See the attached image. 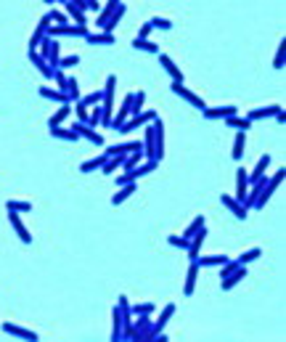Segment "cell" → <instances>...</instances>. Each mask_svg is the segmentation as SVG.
<instances>
[{
	"instance_id": "cell-1",
	"label": "cell",
	"mask_w": 286,
	"mask_h": 342,
	"mask_svg": "<svg viewBox=\"0 0 286 342\" xmlns=\"http://www.w3.org/2000/svg\"><path fill=\"white\" fill-rule=\"evenodd\" d=\"M114 88H117V75H109L106 77V85H104V98H101V125H106V127H112Z\"/></svg>"
},
{
	"instance_id": "cell-2",
	"label": "cell",
	"mask_w": 286,
	"mask_h": 342,
	"mask_svg": "<svg viewBox=\"0 0 286 342\" xmlns=\"http://www.w3.org/2000/svg\"><path fill=\"white\" fill-rule=\"evenodd\" d=\"M175 310H178V308H175V302H170L167 308H164V310L159 313V318H156V323L149 329V337H154V339H162V329L167 326V321L175 316Z\"/></svg>"
},
{
	"instance_id": "cell-3",
	"label": "cell",
	"mask_w": 286,
	"mask_h": 342,
	"mask_svg": "<svg viewBox=\"0 0 286 342\" xmlns=\"http://www.w3.org/2000/svg\"><path fill=\"white\" fill-rule=\"evenodd\" d=\"M156 119V112H141V114H133V119H125L122 127H119V133H130L135 127H143Z\"/></svg>"
},
{
	"instance_id": "cell-4",
	"label": "cell",
	"mask_w": 286,
	"mask_h": 342,
	"mask_svg": "<svg viewBox=\"0 0 286 342\" xmlns=\"http://www.w3.org/2000/svg\"><path fill=\"white\" fill-rule=\"evenodd\" d=\"M172 93L175 96H180V98H186L188 101V104H193V106H196V109H207V104H204V98H201V96H196V93H191V90L186 88V85H183V82H172Z\"/></svg>"
},
{
	"instance_id": "cell-5",
	"label": "cell",
	"mask_w": 286,
	"mask_h": 342,
	"mask_svg": "<svg viewBox=\"0 0 286 342\" xmlns=\"http://www.w3.org/2000/svg\"><path fill=\"white\" fill-rule=\"evenodd\" d=\"M8 220H11V226H14V231H16V236H19L24 244H32V234H30V228L24 226V220H22L19 212L8 210Z\"/></svg>"
},
{
	"instance_id": "cell-6",
	"label": "cell",
	"mask_w": 286,
	"mask_h": 342,
	"mask_svg": "<svg viewBox=\"0 0 286 342\" xmlns=\"http://www.w3.org/2000/svg\"><path fill=\"white\" fill-rule=\"evenodd\" d=\"M72 130H75L80 138H88L90 143H96V146H104V135H101V133H96L93 127L88 125V122H75V125H72Z\"/></svg>"
},
{
	"instance_id": "cell-7",
	"label": "cell",
	"mask_w": 286,
	"mask_h": 342,
	"mask_svg": "<svg viewBox=\"0 0 286 342\" xmlns=\"http://www.w3.org/2000/svg\"><path fill=\"white\" fill-rule=\"evenodd\" d=\"M267 164H270V154H262L260 159H257L254 170H252V173H246V178H249V186H254V183L265 181V170H267Z\"/></svg>"
},
{
	"instance_id": "cell-8",
	"label": "cell",
	"mask_w": 286,
	"mask_h": 342,
	"mask_svg": "<svg viewBox=\"0 0 286 342\" xmlns=\"http://www.w3.org/2000/svg\"><path fill=\"white\" fill-rule=\"evenodd\" d=\"M204 239H207V228L201 226L196 234L191 236V242H188V260H196V257H199V249H201V244H204Z\"/></svg>"
},
{
	"instance_id": "cell-9",
	"label": "cell",
	"mask_w": 286,
	"mask_h": 342,
	"mask_svg": "<svg viewBox=\"0 0 286 342\" xmlns=\"http://www.w3.org/2000/svg\"><path fill=\"white\" fill-rule=\"evenodd\" d=\"M3 331L6 334H11V337H19V339H30V342H38V334L30 329H22V326H16V323H8L3 321Z\"/></svg>"
},
{
	"instance_id": "cell-10",
	"label": "cell",
	"mask_w": 286,
	"mask_h": 342,
	"mask_svg": "<svg viewBox=\"0 0 286 342\" xmlns=\"http://www.w3.org/2000/svg\"><path fill=\"white\" fill-rule=\"evenodd\" d=\"M244 276H246V268H244L241 263H238V265H236V268H233V271H230L228 276H223V289H225V292H228V289H233V286L244 279Z\"/></svg>"
},
{
	"instance_id": "cell-11",
	"label": "cell",
	"mask_w": 286,
	"mask_h": 342,
	"mask_svg": "<svg viewBox=\"0 0 286 342\" xmlns=\"http://www.w3.org/2000/svg\"><path fill=\"white\" fill-rule=\"evenodd\" d=\"M196 279H199V263L191 260V265H188V276H186V286H183V294H186V297H191L193 289H196Z\"/></svg>"
},
{
	"instance_id": "cell-12",
	"label": "cell",
	"mask_w": 286,
	"mask_h": 342,
	"mask_svg": "<svg viewBox=\"0 0 286 342\" xmlns=\"http://www.w3.org/2000/svg\"><path fill=\"white\" fill-rule=\"evenodd\" d=\"M30 59H32V64H35V67H38V72H40L43 77H48V80H53V72H56V69H53L51 64H48V61H45V59L40 56L38 51H30Z\"/></svg>"
},
{
	"instance_id": "cell-13",
	"label": "cell",
	"mask_w": 286,
	"mask_h": 342,
	"mask_svg": "<svg viewBox=\"0 0 286 342\" xmlns=\"http://www.w3.org/2000/svg\"><path fill=\"white\" fill-rule=\"evenodd\" d=\"M159 61H162V67H164V72L172 77V82H183V72L175 67V61L167 56V53H159Z\"/></svg>"
},
{
	"instance_id": "cell-14",
	"label": "cell",
	"mask_w": 286,
	"mask_h": 342,
	"mask_svg": "<svg viewBox=\"0 0 286 342\" xmlns=\"http://www.w3.org/2000/svg\"><path fill=\"white\" fill-rule=\"evenodd\" d=\"M246 191H249L246 170H244V167H238V173H236V199H238V202H244V199H246Z\"/></svg>"
},
{
	"instance_id": "cell-15",
	"label": "cell",
	"mask_w": 286,
	"mask_h": 342,
	"mask_svg": "<svg viewBox=\"0 0 286 342\" xmlns=\"http://www.w3.org/2000/svg\"><path fill=\"white\" fill-rule=\"evenodd\" d=\"M238 109L236 106H220V109H201V114H204L207 119H225V117H230V114H236Z\"/></svg>"
},
{
	"instance_id": "cell-16",
	"label": "cell",
	"mask_w": 286,
	"mask_h": 342,
	"mask_svg": "<svg viewBox=\"0 0 286 342\" xmlns=\"http://www.w3.org/2000/svg\"><path fill=\"white\" fill-rule=\"evenodd\" d=\"M220 202H223V205H225L230 212H233L238 220H246V207H244L238 199H233V197H220Z\"/></svg>"
},
{
	"instance_id": "cell-17",
	"label": "cell",
	"mask_w": 286,
	"mask_h": 342,
	"mask_svg": "<svg viewBox=\"0 0 286 342\" xmlns=\"http://www.w3.org/2000/svg\"><path fill=\"white\" fill-rule=\"evenodd\" d=\"M278 112H281V106H278V104H273V106H265V109H252V112L246 114V119H252V122H254V119L275 117V114H278Z\"/></svg>"
},
{
	"instance_id": "cell-18",
	"label": "cell",
	"mask_w": 286,
	"mask_h": 342,
	"mask_svg": "<svg viewBox=\"0 0 286 342\" xmlns=\"http://www.w3.org/2000/svg\"><path fill=\"white\" fill-rule=\"evenodd\" d=\"M133 194H135V181H133V183H125V186H119V191L112 197V205H122L125 199L133 197Z\"/></svg>"
},
{
	"instance_id": "cell-19",
	"label": "cell",
	"mask_w": 286,
	"mask_h": 342,
	"mask_svg": "<svg viewBox=\"0 0 286 342\" xmlns=\"http://www.w3.org/2000/svg\"><path fill=\"white\" fill-rule=\"evenodd\" d=\"M85 40L90 45H114V32H101V35H85Z\"/></svg>"
},
{
	"instance_id": "cell-20",
	"label": "cell",
	"mask_w": 286,
	"mask_h": 342,
	"mask_svg": "<svg viewBox=\"0 0 286 342\" xmlns=\"http://www.w3.org/2000/svg\"><path fill=\"white\" fill-rule=\"evenodd\" d=\"M69 114H72V101H67V104H61L59 112L48 119V127H56V125H61V122H64V119H67Z\"/></svg>"
},
{
	"instance_id": "cell-21",
	"label": "cell",
	"mask_w": 286,
	"mask_h": 342,
	"mask_svg": "<svg viewBox=\"0 0 286 342\" xmlns=\"http://www.w3.org/2000/svg\"><path fill=\"white\" fill-rule=\"evenodd\" d=\"M51 135L53 138H61V141H77V133L72 130V127H61V125H56V127H51Z\"/></svg>"
},
{
	"instance_id": "cell-22",
	"label": "cell",
	"mask_w": 286,
	"mask_h": 342,
	"mask_svg": "<svg viewBox=\"0 0 286 342\" xmlns=\"http://www.w3.org/2000/svg\"><path fill=\"white\" fill-rule=\"evenodd\" d=\"M133 48L135 51H146V53H159V45L151 43L149 38H135L133 40Z\"/></svg>"
},
{
	"instance_id": "cell-23",
	"label": "cell",
	"mask_w": 286,
	"mask_h": 342,
	"mask_svg": "<svg viewBox=\"0 0 286 342\" xmlns=\"http://www.w3.org/2000/svg\"><path fill=\"white\" fill-rule=\"evenodd\" d=\"M122 3V0H109V3L104 6V11H101V16H98V27H104L106 22H109V16H112L114 11H117V6Z\"/></svg>"
},
{
	"instance_id": "cell-24",
	"label": "cell",
	"mask_w": 286,
	"mask_h": 342,
	"mask_svg": "<svg viewBox=\"0 0 286 342\" xmlns=\"http://www.w3.org/2000/svg\"><path fill=\"white\" fill-rule=\"evenodd\" d=\"M244 143H246V133L238 130V133H236V141H233V159H236V162L244 156Z\"/></svg>"
},
{
	"instance_id": "cell-25",
	"label": "cell",
	"mask_w": 286,
	"mask_h": 342,
	"mask_svg": "<svg viewBox=\"0 0 286 342\" xmlns=\"http://www.w3.org/2000/svg\"><path fill=\"white\" fill-rule=\"evenodd\" d=\"M64 6H67V14L75 19L77 24H85V11H82L80 6H75V3H69V0H64Z\"/></svg>"
},
{
	"instance_id": "cell-26",
	"label": "cell",
	"mask_w": 286,
	"mask_h": 342,
	"mask_svg": "<svg viewBox=\"0 0 286 342\" xmlns=\"http://www.w3.org/2000/svg\"><path fill=\"white\" fill-rule=\"evenodd\" d=\"M38 93L43 96V98H51V101H61V104H67L69 101V96L67 93H61V90H51V88H40Z\"/></svg>"
},
{
	"instance_id": "cell-27",
	"label": "cell",
	"mask_w": 286,
	"mask_h": 342,
	"mask_svg": "<svg viewBox=\"0 0 286 342\" xmlns=\"http://www.w3.org/2000/svg\"><path fill=\"white\" fill-rule=\"evenodd\" d=\"M225 122L230 125V127H238V130H249V125H252V119H246V117H236V114H230V117H225Z\"/></svg>"
},
{
	"instance_id": "cell-28",
	"label": "cell",
	"mask_w": 286,
	"mask_h": 342,
	"mask_svg": "<svg viewBox=\"0 0 286 342\" xmlns=\"http://www.w3.org/2000/svg\"><path fill=\"white\" fill-rule=\"evenodd\" d=\"M104 162H106V154H101V156H96V159L82 162L80 170H82V173H93V170H101V164H104Z\"/></svg>"
},
{
	"instance_id": "cell-29",
	"label": "cell",
	"mask_w": 286,
	"mask_h": 342,
	"mask_svg": "<svg viewBox=\"0 0 286 342\" xmlns=\"http://www.w3.org/2000/svg\"><path fill=\"white\" fill-rule=\"evenodd\" d=\"M262 255V249L260 247H252V249H246L244 255H238V260L236 263H241V265H246V263H252V260H257V257Z\"/></svg>"
},
{
	"instance_id": "cell-30",
	"label": "cell",
	"mask_w": 286,
	"mask_h": 342,
	"mask_svg": "<svg viewBox=\"0 0 286 342\" xmlns=\"http://www.w3.org/2000/svg\"><path fill=\"white\" fill-rule=\"evenodd\" d=\"M156 164H159V159H146V164H141V167H135V170H130L135 178H141V175H149L151 170H156Z\"/></svg>"
},
{
	"instance_id": "cell-31",
	"label": "cell",
	"mask_w": 286,
	"mask_h": 342,
	"mask_svg": "<svg viewBox=\"0 0 286 342\" xmlns=\"http://www.w3.org/2000/svg\"><path fill=\"white\" fill-rule=\"evenodd\" d=\"M225 260H230V257H225V255H209V257H196V263H199V265H223Z\"/></svg>"
},
{
	"instance_id": "cell-32",
	"label": "cell",
	"mask_w": 286,
	"mask_h": 342,
	"mask_svg": "<svg viewBox=\"0 0 286 342\" xmlns=\"http://www.w3.org/2000/svg\"><path fill=\"white\" fill-rule=\"evenodd\" d=\"M286 64V40H281L278 51H275V59H273V69H283Z\"/></svg>"
},
{
	"instance_id": "cell-33",
	"label": "cell",
	"mask_w": 286,
	"mask_h": 342,
	"mask_svg": "<svg viewBox=\"0 0 286 342\" xmlns=\"http://www.w3.org/2000/svg\"><path fill=\"white\" fill-rule=\"evenodd\" d=\"M201 226H204V215H196V218H193L191 223H188V228L183 231V236H186V239H191V236L196 234V231H199Z\"/></svg>"
},
{
	"instance_id": "cell-34",
	"label": "cell",
	"mask_w": 286,
	"mask_h": 342,
	"mask_svg": "<svg viewBox=\"0 0 286 342\" xmlns=\"http://www.w3.org/2000/svg\"><path fill=\"white\" fill-rule=\"evenodd\" d=\"M8 210H14V212H30L32 210V205L30 202H19V199H8V205H6Z\"/></svg>"
},
{
	"instance_id": "cell-35",
	"label": "cell",
	"mask_w": 286,
	"mask_h": 342,
	"mask_svg": "<svg viewBox=\"0 0 286 342\" xmlns=\"http://www.w3.org/2000/svg\"><path fill=\"white\" fill-rule=\"evenodd\" d=\"M75 64H80V56H64V59H59L56 67L59 69H69V67H75Z\"/></svg>"
},
{
	"instance_id": "cell-36",
	"label": "cell",
	"mask_w": 286,
	"mask_h": 342,
	"mask_svg": "<svg viewBox=\"0 0 286 342\" xmlns=\"http://www.w3.org/2000/svg\"><path fill=\"white\" fill-rule=\"evenodd\" d=\"M151 27H156V30H170L172 22H170V19H162V16H154V19H151Z\"/></svg>"
},
{
	"instance_id": "cell-37",
	"label": "cell",
	"mask_w": 286,
	"mask_h": 342,
	"mask_svg": "<svg viewBox=\"0 0 286 342\" xmlns=\"http://www.w3.org/2000/svg\"><path fill=\"white\" fill-rule=\"evenodd\" d=\"M101 98H104V90H96V93H90V96H82V101L90 106V104H101Z\"/></svg>"
},
{
	"instance_id": "cell-38",
	"label": "cell",
	"mask_w": 286,
	"mask_h": 342,
	"mask_svg": "<svg viewBox=\"0 0 286 342\" xmlns=\"http://www.w3.org/2000/svg\"><path fill=\"white\" fill-rule=\"evenodd\" d=\"M167 242H170L172 247H183V249H188V242H191V239H186V236H170Z\"/></svg>"
},
{
	"instance_id": "cell-39",
	"label": "cell",
	"mask_w": 286,
	"mask_h": 342,
	"mask_svg": "<svg viewBox=\"0 0 286 342\" xmlns=\"http://www.w3.org/2000/svg\"><path fill=\"white\" fill-rule=\"evenodd\" d=\"M48 16H51V22H59V24H64V22H67V16H64L61 11H51Z\"/></svg>"
},
{
	"instance_id": "cell-40",
	"label": "cell",
	"mask_w": 286,
	"mask_h": 342,
	"mask_svg": "<svg viewBox=\"0 0 286 342\" xmlns=\"http://www.w3.org/2000/svg\"><path fill=\"white\" fill-rule=\"evenodd\" d=\"M146 326H149V318H141V329H146ZM125 337H133L135 339V329H127Z\"/></svg>"
},
{
	"instance_id": "cell-41",
	"label": "cell",
	"mask_w": 286,
	"mask_h": 342,
	"mask_svg": "<svg viewBox=\"0 0 286 342\" xmlns=\"http://www.w3.org/2000/svg\"><path fill=\"white\" fill-rule=\"evenodd\" d=\"M151 30H154V27H151V22H146V24H143V30H141V35H138V38H149V35H151Z\"/></svg>"
},
{
	"instance_id": "cell-42",
	"label": "cell",
	"mask_w": 286,
	"mask_h": 342,
	"mask_svg": "<svg viewBox=\"0 0 286 342\" xmlns=\"http://www.w3.org/2000/svg\"><path fill=\"white\" fill-rule=\"evenodd\" d=\"M133 310H135V313H151V310H154V305H135Z\"/></svg>"
},
{
	"instance_id": "cell-43",
	"label": "cell",
	"mask_w": 286,
	"mask_h": 342,
	"mask_svg": "<svg viewBox=\"0 0 286 342\" xmlns=\"http://www.w3.org/2000/svg\"><path fill=\"white\" fill-rule=\"evenodd\" d=\"M45 3H53V0H45Z\"/></svg>"
}]
</instances>
